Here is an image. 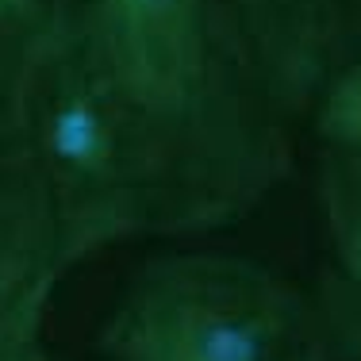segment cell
<instances>
[{"label":"cell","mask_w":361,"mask_h":361,"mask_svg":"<svg viewBox=\"0 0 361 361\" xmlns=\"http://www.w3.org/2000/svg\"><path fill=\"white\" fill-rule=\"evenodd\" d=\"M334 277H346V281H361V265H357L354 273H334Z\"/></svg>","instance_id":"obj_12"},{"label":"cell","mask_w":361,"mask_h":361,"mask_svg":"<svg viewBox=\"0 0 361 361\" xmlns=\"http://www.w3.org/2000/svg\"><path fill=\"white\" fill-rule=\"evenodd\" d=\"M269 100L307 123L323 89L361 42V0H231Z\"/></svg>","instance_id":"obj_4"},{"label":"cell","mask_w":361,"mask_h":361,"mask_svg":"<svg viewBox=\"0 0 361 361\" xmlns=\"http://www.w3.org/2000/svg\"><path fill=\"white\" fill-rule=\"evenodd\" d=\"M307 127L315 131V139L323 146L361 139V42L342 62V70L331 77V85L323 89Z\"/></svg>","instance_id":"obj_8"},{"label":"cell","mask_w":361,"mask_h":361,"mask_svg":"<svg viewBox=\"0 0 361 361\" xmlns=\"http://www.w3.org/2000/svg\"><path fill=\"white\" fill-rule=\"evenodd\" d=\"M20 361H50V357H47V350H42V346H39V350H35V354H27V357H20Z\"/></svg>","instance_id":"obj_11"},{"label":"cell","mask_w":361,"mask_h":361,"mask_svg":"<svg viewBox=\"0 0 361 361\" xmlns=\"http://www.w3.org/2000/svg\"><path fill=\"white\" fill-rule=\"evenodd\" d=\"M315 300L323 307L338 361H361V281H346L331 273Z\"/></svg>","instance_id":"obj_9"},{"label":"cell","mask_w":361,"mask_h":361,"mask_svg":"<svg viewBox=\"0 0 361 361\" xmlns=\"http://www.w3.org/2000/svg\"><path fill=\"white\" fill-rule=\"evenodd\" d=\"M50 0H0V42L35 35L47 20Z\"/></svg>","instance_id":"obj_10"},{"label":"cell","mask_w":361,"mask_h":361,"mask_svg":"<svg viewBox=\"0 0 361 361\" xmlns=\"http://www.w3.org/2000/svg\"><path fill=\"white\" fill-rule=\"evenodd\" d=\"M108 361H338L315 296L235 254L146 262L100 326Z\"/></svg>","instance_id":"obj_3"},{"label":"cell","mask_w":361,"mask_h":361,"mask_svg":"<svg viewBox=\"0 0 361 361\" xmlns=\"http://www.w3.org/2000/svg\"><path fill=\"white\" fill-rule=\"evenodd\" d=\"M319 200L334 257L331 273H354L361 265V139L323 146Z\"/></svg>","instance_id":"obj_6"},{"label":"cell","mask_w":361,"mask_h":361,"mask_svg":"<svg viewBox=\"0 0 361 361\" xmlns=\"http://www.w3.org/2000/svg\"><path fill=\"white\" fill-rule=\"evenodd\" d=\"M47 16L139 146L158 235L243 219L288 173L292 127L231 0H50Z\"/></svg>","instance_id":"obj_1"},{"label":"cell","mask_w":361,"mask_h":361,"mask_svg":"<svg viewBox=\"0 0 361 361\" xmlns=\"http://www.w3.org/2000/svg\"><path fill=\"white\" fill-rule=\"evenodd\" d=\"M54 285V277L0 269V361H20L42 346Z\"/></svg>","instance_id":"obj_7"},{"label":"cell","mask_w":361,"mask_h":361,"mask_svg":"<svg viewBox=\"0 0 361 361\" xmlns=\"http://www.w3.org/2000/svg\"><path fill=\"white\" fill-rule=\"evenodd\" d=\"M27 39L0 42V269L58 277L54 227L31 158L23 119V58Z\"/></svg>","instance_id":"obj_5"},{"label":"cell","mask_w":361,"mask_h":361,"mask_svg":"<svg viewBox=\"0 0 361 361\" xmlns=\"http://www.w3.org/2000/svg\"><path fill=\"white\" fill-rule=\"evenodd\" d=\"M23 119L54 227L58 277L108 246L158 235V204L139 146L50 16L23 58Z\"/></svg>","instance_id":"obj_2"}]
</instances>
